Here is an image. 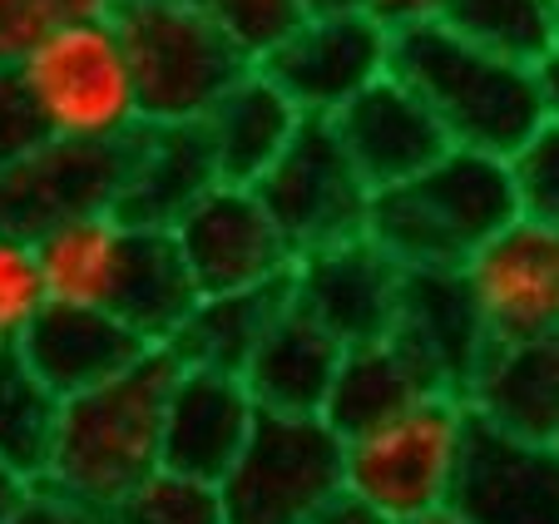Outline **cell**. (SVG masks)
<instances>
[{"label": "cell", "instance_id": "19", "mask_svg": "<svg viewBox=\"0 0 559 524\" xmlns=\"http://www.w3.org/2000/svg\"><path fill=\"white\" fill-rule=\"evenodd\" d=\"M213 189H218V168L199 124H144L129 148V168L109 218L124 228L174 233L183 213Z\"/></svg>", "mask_w": 559, "mask_h": 524}, {"label": "cell", "instance_id": "17", "mask_svg": "<svg viewBox=\"0 0 559 524\" xmlns=\"http://www.w3.org/2000/svg\"><path fill=\"white\" fill-rule=\"evenodd\" d=\"M258 406L248 401L243 381L218 377V371H183L174 377L164 401V445H158V471L189 475V480L218 485L243 455L253 436Z\"/></svg>", "mask_w": 559, "mask_h": 524}, {"label": "cell", "instance_id": "4", "mask_svg": "<svg viewBox=\"0 0 559 524\" xmlns=\"http://www.w3.org/2000/svg\"><path fill=\"white\" fill-rule=\"evenodd\" d=\"M11 74L25 105L40 119L45 139L115 144L144 124L124 45H119L109 15H74V21L55 25Z\"/></svg>", "mask_w": 559, "mask_h": 524}, {"label": "cell", "instance_id": "24", "mask_svg": "<svg viewBox=\"0 0 559 524\" xmlns=\"http://www.w3.org/2000/svg\"><path fill=\"white\" fill-rule=\"evenodd\" d=\"M287 307V283L258 287V293H223L199 297L189 322L164 346L183 371H218V377H243L248 357L258 352L263 332Z\"/></svg>", "mask_w": 559, "mask_h": 524}, {"label": "cell", "instance_id": "15", "mask_svg": "<svg viewBox=\"0 0 559 524\" xmlns=\"http://www.w3.org/2000/svg\"><path fill=\"white\" fill-rule=\"evenodd\" d=\"M386 342L416 367V377L431 391L461 396L475 381L480 361L490 352L486 322L471 302V287L461 273H402L396 287V317H391Z\"/></svg>", "mask_w": 559, "mask_h": 524}, {"label": "cell", "instance_id": "16", "mask_svg": "<svg viewBox=\"0 0 559 524\" xmlns=\"http://www.w3.org/2000/svg\"><path fill=\"white\" fill-rule=\"evenodd\" d=\"M332 129H337L352 168L361 174V183H367L371 193L396 189V183L416 179L436 158L451 154V144H445L441 124L431 119V109H426L402 80H391V74L377 80L371 90H361V95L332 119Z\"/></svg>", "mask_w": 559, "mask_h": 524}, {"label": "cell", "instance_id": "27", "mask_svg": "<svg viewBox=\"0 0 559 524\" xmlns=\"http://www.w3.org/2000/svg\"><path fill=\"white\" fill-rule=\"evenodd\" d=\"M441 25L475 50L530 70L559 50V0H451Z\"/></svg>", "mask_w": 559, "mask_h": 524}, {"label": "cell", "instance_id": "3", "mask_svg": "<svg viewBox=\"0 0 559 524\" xmlns=\"http://www.w3.org/2000/svg\"><path fill=\"white\" fill-rule=\"evenodd\" d=\"M174 377H179V361L169 352H148L124 377L64 401L45 485L95 510H115L134 485L158 471L164 401H169Z\"/></svg>", "mask_w": 559, "mask_h": 524}, {"label": "cell", "instance_id": "21", "mask_svg": "<svg viewBox=\"0 0 559 524\" xmlns=\"http://www.w3.org/2000/svg\"><path fill=\"white\" fill-rule=\"evenodd\" d=\"M465 410L525 441H555L559 430V336L490 342L486 361L465 386Z\"/></svg>", "mask_w": 559, "mask_h": 524}, {"label": "cell", "instance_id": "30", "mask_svg": "<svg viewBox=\"0 0 559 524\" xmlns=\"http://www.w3.org/2000/svg\"><path fill=\"white\" fill-rule=\"evenodd\" d=\"M109 514H115V524H223V500H218V485L189 480V475H174V471H154Z\"/></svg>", "mask_w": 559, "mask_h": 524}, {"label": "cell", "instance_id": "41", "mask_svg": "<svg viewBox=\"0 0 559 524\" xmlns=\"http://www.w3.org/2000/svg\"><path fill=\"white\" fill-rule=\"evenodd\" d=\"M64 5H70L74 15H109V5H115V0H64Z\"/></svg>", "mask_w": 559, "mask_h": 524}, {"label": "cell", "instance_id": "23", "mask_svg": "<svg viewBox=\"0 0 559 524\" xmlns=\"http://www.w3.org/2000/svg\"><path fill=\"white\" fill-rule=\"evenodd\" d=\"M297 124H302V115L258 70H248L233 90H223L209 115L199 119L213 168H218V183H233V189H253L277 164V154L297 134Z\"/></svg>", "mask_w": 559, "mask_h": 524}, {"label": "cell", "instance_id": "10", "mask_svg": "<svg viewBox=\"0 0 559 524\" xmlns=\"http://www.w3.org/2000/svg\"><path fill=\"white\" fill-rule=\"evenodd\" d=\"M258 74H267L302 119H337L361 90L391 74V31H381L367 11L302 15Z\"/></svg>", "mask_w": 559, "mask_h": 524}, {"label": "cell", "instance_id": "37", "mask_svg": "<svg viewBox=\"0 0 559 524\" xmlns=\"http://www.w3.org/2000/svg\"><path fill=\"white\" fill-rule=\"evenodd\" d=\"M302 524H386V520H381V514L371 510V504H361L357 495L342 490V495H332V500L322 504V510L307 514Z\"/></svg>", "mask_w": 559, "mask_h": 524}, {"label": "cell", "instance_id": "35", "mask_svg": "<svg viewBox=\"0 0 559 524\" xmlns=\"http://www.w3.org/2000/svg\"><path fill=\"white\" fill-rule=\"evenodd\" d=\"M15 524H115V514L95 510L85 500H70V495H60L55 485L40 480V485H31V500L21 504Z\"/></svg>", "mask_w": 559, "mask_h": 524}, {"label": "cell", "instance_id": "36", "mask_svg": "<svg viewBox=\"0 0 559 524\" xmlns=\"http://www.w3.org/2000/svg\"><path fill=\"white\" fill-rule=\"evenodd\" d=\"M451 0H367V15L381 31H412V25H436Z\"/></svg>", "mask_w": 559, "mask_h": 524}, {"label": "cell", "instance_id": "43", "mask_svg": "<svg viewBox=\"0 0 559 524\" xmlns=\"http://www.w3.org/2000/svg\"><path fill=\"white\" fill-rule=\"evenodd\" d=\"M549 445H555V451H559V430H555V441H549Z\"/></svg>", "mask_w": 559, "mask_h": 524}, {"label": "cell", "instance_id": "14", "mask_svg": "<svg viewBox=\"0 0 559 524\" xmlns=\"http://www.w3.org/2000/svg\"><path fill=\"white\" fill-rule=\"evenodd\" d=\"M396 287H402V267L371 238H352L293 258L287 302L307 322L322 326L342 352H352V346L386 342L391 317H396Z\"/></svg>", "mask_w": 559, "mask_h": 524}, {"label": "cell", "instance_id": "29", "mask_svg": "<svg viewBox=\"0 0 559 524\" xmlns=\"http://www.w3.org/2000/svg\"><path fill=\"white\" fill-rule=\"evenodd\" d=\"M189 5L233 50L243 55L253 70L302 25V5H297V0H189Z\"/></svg>", "mask_w": 559, "mask_h": 524}, {"label": "cell", "instance_id": "5", "mask_svg": "<svg viewBox=\"0 0 559 524\" xmlns=\"http://www.w3.org/2000/svg\"><path fill=\"white\" fill-rule=\"evenodd\" d=\"M109 21L144 124H199L213 99L253 70L189 0H115Z\"/></svg>", "mask_w": 559, "mask_h": 524}, {"label": "cell", "instance_id": "38", "mask_svg": "<svg viewBox=\"0 0 559 524\" xmlns=\"http://www.w3.org/2000/svg\"><path fill=\"white\" fill-rule=\"evenodd\" d=\"M25 500H31V480L15 475L11 465H0V524H15V514H21Z\"/></svg>", "mask_w": 559, "mask_h": 524}, {"label": "cell", "instance_id": "18", "mask_svg": "<svg viewBox=\"0 0 559 524\" xmlns=\"http://www.w3.org/2000/svg\"><path fill=\"white\" fill-rule=\"evenodd\" d=\"M15 352L60 401L85 396L148 357V346L119 317L70 302H45Z\"/></svg>", "mask_w": 559, "mask_h": 524}, {"label": "cell", "instance_id": "39", "mask_svg": "<svg viewBox=\"0 0 559 524\" xmlns=\"http://www.w3.org/2000/svg\"><path fill=\"white\" fill-rule=\"evenodd\" d=\"M539 95H545V115H549V124H559V50L549 55L545 64H539Z\"/></svg>", "mask_w": 559, "mask_h": 524}, {"label": "cell", "instance_id": "13", "mask_svg": "<svg viewBox=\"0 0 559 524\" xmlns=\"http://www.w3.org/2000/svg\"><path fill=\"white\" fill-rule=\"evenodd\" d=\"M490 342L559 336V233L515 218L461 267Z\"/></svg>", "mask_w": 559, "mask_h": 524}, {"label": "cell", "instance_id": "8", "mask_svg": "<svg viewBox=\"0 0 559 524\" xmlns=\"http://www.w3.org/2000/svg\"><path fill=\"white\" fill-rule=\"evenodd\" d=\"M253 193L293 258L367 238L371 189L352 168L332 119H302L277 164L253 183Z\"/></svg>", "mask_w": 559, "mask_h": 524}, {"label": "cell", "instance_id": "33", "mask_svg": "<svg viewBox=\"0 0 559 524\" xmlns=\"http://www.w3.org/2000/svg\"><path fill=\"white\" fill-rule=\"evenodd\" d=\"M64 21H74L64 0H0V70H15Z\"/></svg>", "mask_w": 559, "mask_h": 524}, {"label": "cell", "instance_id": "6", "mask_svg": "<svg viewBox=\"0 0 559 524\" xmlns=\"http://www.w3.org/2000/svg\"><path fill=\"white\" fill-rule=\"evenodd\" d=\"M465 430H471L465 401L431 391L391 420L342 441V490L371 504L386 524L445 510Z\"/></svg>", "mask_w": 559, "mask_h": 524}, {"label": "cell", "instance_id": "42", "mask_svg": "<svg viewBox=\"0 0 559 524\" xmlns=\"http://www.w3.org/2000/svg\"><path fill=\"white\" fill-rule=\"evenodd\" d=\"M406 524H461L451 510H436V514H421V520H406Z\"/></svg>", "mask_w": 559, "mask_h": 524}, {"label": "cell", "instance_id": "26", "mask_svg": "<svg viewBox=\"0 0 559 524\" xmlns=\"http://www.w3.org/2000/svg\"><path fill=\"white\" fill-rule=\"evenodd\" d=\"M119 242H124V223H115L109 213H85L70 218L60 228L40 233L31 242L35 267L50 302L70 307H99L105 312V293L119 262Z\"/></svg>", "mask_w": 559, "mask_h": 524}, {"label": "cell", "instance_id": "22", "mask_svg": "<svg viewBox=\"0 0 559 524\" xmlns=\"http://www.w3.org/2000/svg\"><path fill=\"white\" fill-rule=\"evenodd\" d=\"M337 367L342 346L287 302L277 312V322L263 332V342L248 357L238 381H243L248 401L267 416H322Z\"/></svg>", "mask_w": 559, "mask_h": 524}, {"label": "cell", "instance_id": "25", "mask_svg": "<svg viewBox=\"0 0 559 524\" xmlns=\"http://www.w3.org/2000/svg\"><path fill=\"white\" fill-rule=\"evenodd\" d=\"M421 396H431V386L416 377V367L391 342L352 346V352H342V367L328 391L322 420H328V430L337 441H352V436L391 420L396 410H406Z\"/></svg>", "mask_w": 559, "mask_h": 524}, {"label": "cell", "instance_id": "31", "mask_svg": "<svg viewBox=\"0 0 559 524\" xmlns=\"http://www.w3.org/2000/svg\"><path fill=\"white\" fill-rule=\"evenodd\" d=\"M45 302L50 297H45L31 242L0 238V346H21V336L31 332Z\"/></svg>", "mask_w": 559, "mask_h": 524}, {"label": "cell", "instance_id": "2", "mask_svg": "<svg viewBox=\"0 0 559 524\" xmlns=\"http://www.w3.org/2000/svg\"><path fill=\"white\" fill-rule=\"evenodd\" d=\"M520 218L515 174L506 158L451 148L426 174L371 193L367 238L402 273H461L475 252Z\"/></svg>", "mask_w": 559, "mask_h": 524}, {"label": "cell", "instance_id": "32", "mask_svg": "<svg viewBox=\"0 0 559 524\" xmlns=\"http://www.w3.org/2000/svg\"><path fill=\"white\" fill-rule=\"evenodd\" d=\"M515 193H520V218H535L559 233V124H545L515 158Z\"/></svg>", "mask_w": 559, "mask_h": 524}, {"label": "cell", "instance_id": "28", "mask_svg": "<svg viewBox=\"0 0 559 524\" xmlns=\"http://www.w3.org/2000/svg\"><path fill=\"white\" fill-rule=\"evenodd\" d=\"M64 401L25 367L15 346H0V465H11L31 485L45 480L60 430Z\"/></svg>", "mask_w": 559, "mask_h": 524}, {"label": "cell", "instance_id": "7", "mask_svg": "<svg viewBox=\"0 0 559 524\" xmlns=\"http://www.w3.org/2000/svg\"><path fill=\"white\" fill-rule=\"evenodd\" d=\"M342 495V441L322 416H267L218 480L223 524H302Z\"/></svg>", "mask_w": 559, "mask_h": 524}, {"label": "cell", "instance_id": "34", "mask_svg": "<svg viewBox=\"0 0 559 524\" xmlns=\"http://www.w3.org/2000/svg\"><path fill=\"white\" fill-rule=\"evenodd\" d=\"M45 144V129L35 119V109L25 105L21 84H15L11 70H0V168L25 158L31 148Z\"/></svg>", "mask_w": 559, "mask_h": 524}, {"label": "cell", "instance_id": "12", "mask_svg": "<svg viewBox=\"0 0 559 524\" xmlns=\"http://www.w3.org/2000/svg\"><path fill=\"white\" fill-rule=\"evenodd\" d=\"M445 510L461 524H559V451L471 416Z\"/></svg>", "mask_w": 559, "mask_h": 524}, {"label": "cell", "instance_id": "11", "mask_svg": "<svg viewBox=\"0 0 559 524\" xmlns=\"http://www.w3.org/2000/svg\"><path fill=\"white\" fill-rule=\"evenodd\" d=\"M174 242H179V258L199 297L258 293V287L287 283V273H293V248L273 228L258 193L233 189V183L203 193L179 218Z\"/></svg>", "mask_w": 559, "mask_h": 524}, {"label": "cell", "instance_id": "40", "mask_svg": "<svg viewBox=\"0 0 559 524\" xmlns=\"http://www.w3.org/2000/svg\"><path fill=\"white\" fill-rule=\"evenodd\" d=\"M302 15H352V11H367V0H297Z\"/></svg>", "mask_w": 559, "mask_h": 524}, {"label": "cell", "instance_id": "9", "mask_svg": "<svg viewBox=\"0 0 559 524\" xmlns=\"http://www.w3.org/2000/svg\"><path fill=\"white\" fill-rule=\"evenodd\" d=\"M134 134L115 139V144L45 139L25 158L5 164L0 168V238L35 242L40 233L60 228L70 218L109 213L119 199V183H124Z\"/></svg>", "mask_w": 559, "mask_h": 524}, {"label": "cell", "instance_id": "1", "mask_svg": "<svg viewBox=\"0 0 559 524\" xmlns=\"http://www.w3.org/2000/svg\"><path fill=\"white\" fill-rule=\"evenodd\" d=\"M391 80H402L441 124L445 144L515 158L549 124L539 74L451 35L441 21L391 35Z\"/></svg>", "mask_w": 559, "mask_h": 524}, {"label": "cell", "instance_id": "20", "mask_svg": "<svg viewBox=\"0 0 559 524\" xmlns=\"http://www.w3.org/2000/svg\"><path fill=\"white\" fill-rule=\"evenodd\" d=\"M193 307H199V287L183 267L174 233L124 228L115 277H109L105 293V312L119 317L148 352H164L174 342V332L189 322Z\"/></svg>", "mask_w": 559, "mask_h": 524}]
</instances>
